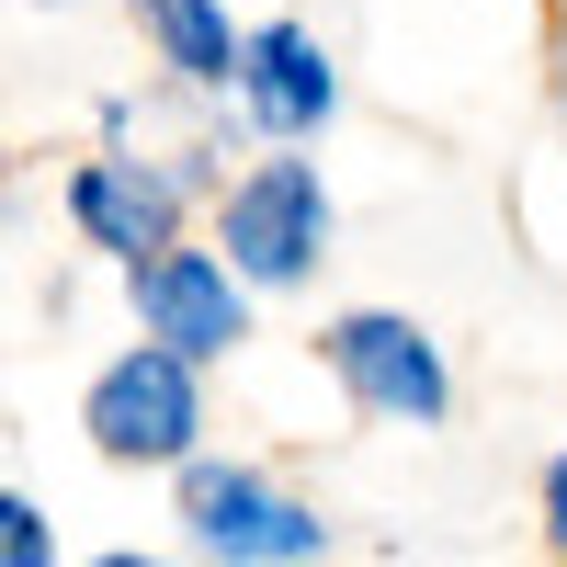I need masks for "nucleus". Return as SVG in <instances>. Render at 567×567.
<instances>
[{
    "label": "nucleus",
    "mask_w": 567,
    "mask_h": 567,
    "mask_svg": "<svg viewBox=\"0 0 567 567\" xmlns=\"http://www.w3.org/2000/svg\"><path fill=\"white\" fill-rule=\"evenodd\" d=\"M205 432V398H194V363L182 352H125L91 374V443H103L114 465H182Z\"/></svg>",
    "instance_id": "nucleus-2"
},
{
    "label": "nucleus",
    "mask_w": 567,
    "mask_h": 567,
    "mask_svg": "<svg viewBox=\"0 0 567 567\" xmlns=\"http://www.w3.org/2000/svg\"><path fill=\"white\" fill-rule=\"evenodd\" d=\"M545 534H556V545H567V454H556V465H545Z\"/></svg>",
    "instance_id": "nucleus-10"
},
{
    "label": "nucleus",
    "mask_w": 567,
    "mask_h": 567,
    "mask_svg": "<svg viewBox=\"0 0 567 567\" xmlns=\"http://www.w3.org/2000/svg\"><path fill=\"white\" fill-rule=\"evenodd\" d=\"M239 91H250V114H261L272 136H307V125L329 114V58H318V34H296V23L250 34V69H239Z\"/></svg>",
    "instance_id": "nucleus-7"
},
{
    "label": "nucleus",
    "mask_w": 567,
    "mask_h": 567,
    "mask_svg": "<svg viewBox=\"0 0 567 567\" xmlns=\"http://www.w3.org/2000/svg\"><path fill=\"white\" fill-rule=\"evenodd\" d=\"M103 567H159V556H103Z\"/></svg>",
    "instance_id": "nucleus-11"
},
{
    "label": "nucleus",
    "mask_w": 567,
    "mask_h": 567,
    "mask_svg": "<svg viewBox=\"0 0 567 567\" xmlns=\"http://www.w3.org/2000/svg\"><path fill=\"white\" fill-rule=\"evenodd\" d=\"M329 363H341V386L374 409V420H443V352L420 341L409 318H341L329 329Z\"/></svg>",
    "instance_id": "nucleus-5"
},
{
    "label": "nucleus",
    "mask_w": 567,
    "mask_h": 567,
    "mask_svg": "<svg viewBox=\"0 0 567 567\" xmlns=\"http://www.w3.org/2000/svg\"><path fill=\"white\" fill-rule=\"evenodd\" d=\"M182 523H194L205 556H227V567H307L329 545V523L296 488H272L261 465H182Z\"/></svg>",
    "instance_id": "nucleus-1"
},
{
    "label": "nucleus",
    "mask_w": 567,
    "mask_h": 567,
    "mask_svg": "<svg viewBox=\"0 0 567 567\" xmlns=\"http://www.w3.org/2000/svg\"><path fill=\"white\" fill-rule=\"evenodd\" d=\"M136 307H148V341L182 352V363H216V352L250 341L239 261H216V250H171V261H148V272H136Z\"/></svg>",
    "instance_id": "nucleus-4"
},
{
    "label": "nucleus",
    "mask_w": 567,
    "mask_h": 567,
    "mask_svg": "<svg viewBox=\"0 0 567 567\" xmlns=\"http://www.w3.org/2000/svg\"><path fill=\"white\" fill-rule=\"evenodd\" d=\"M329 239V194L307 159H261L239 194H227V261H239L250 284H296Z\"/></svg>",
    "instance_id": "nucleus-3"
},
{
    "label": "nucleus",
    "mask_w": 567,
    "mask_h": 567,
    "mask_svg": "<svg viewBox=\"0 0 567 567\" xmlns=\"http://www.w3.org/2000/svg\"><path fill=\"white\" fill-rule=\"evenodd\" d=\"M0 567H58V534L34 499H0Z\"/></svg>",
    "instance_id": "nucleus-9"
},
{
    "label": "nucleus",
    "mask_w": 567,
    "mask_h": 567,
    "mask_svg": "<svg viewBox=\"0 0 567 567\" xmlns=\"http://www.w3.org/2000/svg\"><path fill=\"white\" fill-rule=\"evenodd\" d=\"M148 23H159V45H171L182 80H239V69H250V45L227 34L216 0H148Z\"/></svg>",
    "instance_id": "nucleus-8"
},
{
    "label": "nucleus",
    "mask_w": 567,
    "mask_h": 567,
    "mask_svg": "<svg viewBox=\"0 0 567 567\" xmlns=\"http://www.w3.org/2000/svg\"><path fill=\"white\" fill-rule=\"evenodd\" d=\"M69 216H80V239L91 250H114V261H171V182L159 171H136V159H91L69 182Z\"/></svg>",
    "instance_id": "nucleus-6"
}]
</instances>
